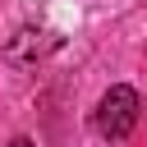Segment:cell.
Segmentation results:
<instances>
[{
    "instance_id": "obj_2",
    "label": "cell",
    "mask_w": 147,
    "mask_h": 147,
    "mask_svg": "<svg viewBox=\"0 0 147 147\" xmlns=\"http://www.w3.org/2000/svg\"><path fill=\"white\" fill-rule=\"evenodd\" d=\"M46 37H51V32H37V28H18V32H14V41L5 46V55H9L14 64H23V60H32V55H41V46H46Z\"/></svg>"
},
{
    "instance_id": "obj_1",
    "label": "cell",
    "mask_w": 147,
    "mask_h": 147,
    "mask_svg": "<svg viewBox=\"0 0 147 147\" xmlns=\"http://www.w3.org/2000/svg\"><path fill=\"white\" fill-rule=\"evenodd\" d=\"M138 92L129 87V83H115L101 101H96V133L101 138H129L133 133V124H138Z\"/></svg>"
},
{
    "instance_id": "obj_3",
    "label": "cell",
    "mask_w": 147,
    "mask_h": 147,
    "mask_svg": "<svg viewBox=\"0 0 147 147\" xmlns=\"http://www.w3.org/2000/svg\"><path fill=\"white\" fill-rule=\"evenodd\" d=\"M9 147H37L32 138H9Z\"/></svg>"
}]
</instances>
